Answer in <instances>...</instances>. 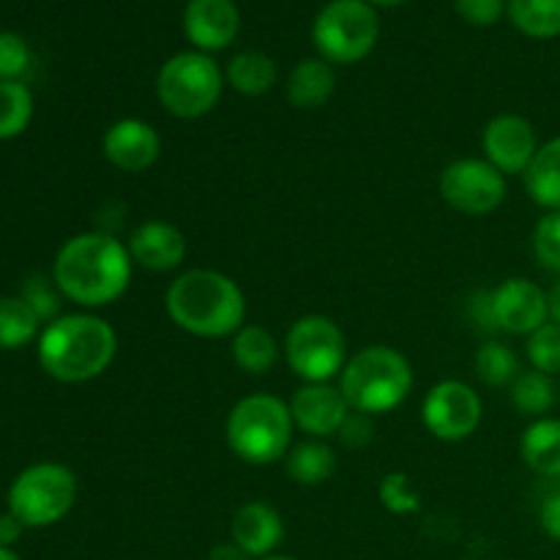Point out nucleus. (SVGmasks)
<instances>
[{
	"label": "nucleus",
	"instance_id": "f257e3e1",
	"mask_svg": "<svg viewBox=\"0 0 560 560\" xmlns=\"http://www.w3.org/2000/svg\"><path fill=\"white\" fill-rule=\"evenodd\" d=\"M135 260L129 246L109 233H80L60 246L52 279L63 299L98 310L124 299L131 284Z\"/></svg>",
	"mask_w": 560,
	"mask_h": 560
},
{
	"label": "nucleus",
	"instance_id": "f03ea898",
	"mask_svg": "<svg viewBox=\"0 0 560 560\" xmlns=\"http://www.w3.org/2000/svg\"><path fill=\"white\" fill-rule=\"evenodd\" d=\"M164 310L180 331L200 339L233 337L246 320L244 290L213 268L178 273L164 293Z\"/></svg>",
	"mask_w": 560,
	"mask_h": 560
},
{
	"label": "nucleus",
	"instance_id": "7ed1b4c3",
	"mask_svg": "<svg viewBox=\"0 0 560 560\" xmlns=\"http://www.w3.org/2000/svg\"><path fill=\"white\" fill-rule=\"evenodd\" d=\"M118 334L104 317L60 315L38 337V364L60 383H88L113 366Z\"/></svg>",
	"mask_w": 560,
	"mask_h": 560
},
{
	"label": "nucleus",
	"instance_id": "20e7f679",
	"mask_svg": "<svg viewBox=\"0 0 560 560\" xmlns=\"http://www.w3.org/2000/svg\"><path fill=\"white\" fill-rule=\"evenodd\" d=\"M339 392L355 413H392L413 392V366L397 348L370 345L348 359L339 375Z\"/></svg>",
	"mask_w": 560,
	"mask_h": 560
},
{
	"label": "nucleus",
	"instance_id": "39448f33",
	"mask_svg": "<svg viewBox=\"0 0 560 560\" xmlns=\"http://www.w3.org/2000/svg\"><path fill=\"white\" fill-rule=\"evenodd\" d=\"M293 430L290 402L273 394H249L230 408L224 441L241 463L266 468L288 457Z\"/></svg>",
	"mask_w": 560,
	"mask_h": 560
},
{
	"label": "nucleus",
	"instance_id": "423d86ee",
	"mask_svg": "<svg viewBox=\"0 0 560 560\" xmlns=\"http://www.w3.org/2000/svg\"><path fill=\"white\" fill-rule=\"evenodd\" d=\"M224 91V71L206 52H178L159 69L156 96L173 118L197 120L213 113Z\"/></svg>",
	"mask_w": 560,
	"mask_h": 560
},
{
	"label": "nucleus",
	"instance_id": "0eeeda50",
	"mask_svg": "<svg viewBox=\"0 0 560 560\" xmlns=\"http://www.w3.org/2000/svg\"><path fill=\"white\" fill-rule=\"evenodd\" d=\"M77 476L60 463H38L22 470L9 490V512L25 528H49L74 509Z\"/></svg>",
	"mask_w": 560,
	"mask_h": 560
},
{
	"label": "nucleus",
	"instance_id": "6e6552de",
	"mask_svg": "<svg viewBox=\"0 0 560 560\" xmlns=\"http://www.w3.org/2000/svg\"><path fill=\"white\" fill-rule=\"evenodd\" d=\"M381 36L377 11L366 0H331L312 25V42L328 63H359Z\"/></svg>",
	"mask_w": 560,
	"mask_h": 560
},
{
	"label": "nucleus",
	"instance_id": "1a4fd4ad",
	"mask_svg": "<svg viewBox=\"0 0 560 560\" xmlns=\"http://www.w3.org/2000/svg\"><path fill=\"white\" fill-rule=\"evenodd\" d=\"M284 361L304 383H331L348 364V339L326 315H304L288 328Z\"/></svg>",
	"mask_w": 560,
	"mask_h": 560
},
{
	"label": "nucleus",
	"instance_id": "9d476101",
	"mask_svg": "<svg viewBox=\"0 0 560 560\" xmlns=\"http://www.w3.org/2000/svg\"><path fill=\"white\" fill-rule=\"evenodd\" d=\"M438 189L454 211L465 217H487L506 200V175L487 159L465 156L443 167Z\"/></svg>",
	"mask_w": 560,
	"mask_h": 560
},
{
	"label": "nucleus",
	"instance_id": "9b49d317",
	"mask_svg": "<svg viewBox=\"0 0 560 560\" xmlns=\"http://www.w3.org/2000/svg\"><path fill=\"white\" fill-rule=\"evenodd\" d=\"M485 402L479 392L465 381H441L427 392L421 402V421L427 432L443 443L468 441L481 424Z\"/></svg>",
	"mask_w": 560,
	"mask_h": 560
},
{
	"label": "nucleus",
	"instance_id": "f8f14e48",
	"mask_svg": "<svg viewBox=\"0 0 560 560\" xmlns=\"http://www.w3.org/2000/svg\"><path fill=\"white\" fill-rule=\"evenodd\" d=\"M490 293V310L495 328L514 337H530L550 320V299L536 282L523 277L503 279Z\"/></svg>",
	"mask_w": 560,
	"mask_h": 560
},
{
	"label": "nucleus",
	"instance_id": "ddd939ff",
	"mask_svg": "<svg viewBox=\"0 0 560 560\" xmlns=\"http://www.w3.org/2000/svg\"><path fill=\"white\" fill-rule=\"evenodd\" d=\"M485 159L503 175H525L528 164L539 151V137L534 124L523 115L501 113L481 131Z\"/></svg>",
	"mask_w": 560,
	"mask_h": 560
},
{
	"label": "nucleus",
	"instance_id": "4468645a",
	"mask_svg": "<svg viewBox=\"0 0 560 560\" xmlns=\"http://www.w3.org/2000/svg\"><path fill=\"white\" fill-rule=\"evenodd\" d=\"M102 153L120 173H145L162 156V137L148 120L120 118L104 131Z\"/></svg>",
	"mask_w": 560,
	"mask_h": 560
},
{
	"label": "nucleus",
	"instance_id": "2eb2a0df",
	"mask_svg": "<svg viewBox=\"0 0 560 560\" xmlns=\"http://www.w3.org/2000/svg\"><path fill=\"white\" fill-rule=\"evenodd\" d=\"M290 413H293L295 430L304 435L326 441L342 430L345 419L350 413L348 399L342 397L339 386L331 383H304L290 399Z\"/></svg>",
	"mask_w": 560,
	"mask_h": 560
},
{
	"label": "nucleus",
	"instance_id": "dca6fc26",
	"mask_svg": "<svg viewBox=\"0 0 560 560\" xmlns=\"http://www.w3.org/2000/svg\"><path fill=\"white\" fill-rule=\"evenodd\" d=\"M241 31L238 5L233 0H189L184 11V33L197 52H219L235 42Z\"/></svg>",
	"mask_w": 560,
	"mask_h": 560
},
{
	"label": "nucleus",
	"instance_id": "f3484780",
	"mask_svg": "<svg viewBox=\"0 0 560 560\" xmlns=\"http://www.w3.org/2000/svg\"><path fill=\"white\" fill-rule=\"evenodd\" d=\"M129 255L135 266L153 273L175 271L186 260V235L164 219H148L129 235Z\"/></svg>",
	"mask_w": 560,
	"mask_h": 560
},
{
	"label": "nucleus",
	"instance_id": "a211bd4d",
	"mask_svg": "<svg viewBox=\"0 0 560 560\" xmlns=\"http://www.w3.org/2000/svg\"><path fill=\"white\" fill-rule=\"evenodd\" d=\"M230 534L235 545L252 558H268L284 539L282 514L266 501H249L235 512Z\"/></svg>",
	"mask_w": 560,
	"mask_h": 560
},
{
	"label": "nucleus",
	"instance_id": "6ab92c4d",
	"mask_svg": "<svg viewBox=\"0 0 560 560\" xmlns=\"http://www.w3.org/2000/svg\"><path fill=\"white\" fill-rule=\"evenodd\" d=\"M284 91L295 109H320L337 91V74L328 60L306 58L290 71Z\"/></svg>",
	"mask_w": 560,
	"mask_h": 560
},
{
	"label": "nucleus",
	"instance_id": "aec40b11",
	"mask_svg": "<svg viewBox=\"0 0 560 560\" xmlns=\"http://www.w3.org/2000/svg\"><path fill=\"white\" fill-rule=\"evenodd\" d=\"M520 457L534 474L560 479V419H536L523 432Z\"/></svg>",
	"mask_w": 560,
	"mask_h": 560
},
{
	"label": "nucleus",
	"instance_id": "412c9836",
	"mask_svg": "<svg viewBox=\"0 0 560 560\" xmlns=\"http://www.w3.org/2000/svg\"><path fill=\"white\" fill-rule=\"evenodd\" d=\"M230 355L246 375H268L277 366L282 350L266 326H244L230 337Z\"/></svg>",
	"mask_w": 560,
	"mask_h": 560
},
{
	"label": "nucleus",
	"instance_id": "4be33fe9",
	"mask_svg": "<svg viewBox=\"0 0 560 560\" xmlns=\"http://www.w3.org/2000/svg\"><path fill=\"white\" fill-rule=\"evenodd\" d=\"M284 470L295 485L320 487L337 474V452L326 441L310 438V441L290 448L288 457H284Z\"/></svg>",
	"mask_w": 560,
	"mask_h": 560
},
{
	"label": "nucleus",
	"instance_id": "5701e85b",
	"mask_svg": "<svg viewBox=\"0 0 560 560\" xmlns=\"http://www.w3.org/2000/svg\"><path fill=\"white\" fill-rule=\"evenodd\" d=\"M523 178L536 206L547 208V211H560V137L539 145Z\"/></svg>",
	"mask_w": 560,
	"mask_h": 560
},
{
	"label": "nucleus",
	"instance_id": "b1692460",
	"mask_svg": "<svg viewBox=\"0 0 560 560\" xmlns=\"http://www.w3.org/2000/svg\"><path fill=\"white\" fill-rule=\"evenodd\" d=\"M277 63L257 49L238 52L235 58H230L228 69H224V82L241 96H266L277 85Z\"/></svg>",
	"mask_w": 560,
	"mask_h": 560
},
{
	"label": "nucleus",
	"instance_id": "393cba45",
	"mask_svg": "<svg viewBox=\"0 0 560 560\" xmlns=\"http://www.w3.org/2000/svg\"><path fill=\"white\" fill-rule=\"evenodd\" d=\"M509 20L528 38L560 36V0H509Z\"/></svg>",
	"mask_w": 560,
	"mask_h": 560
},
{
	"label": "nucleus",
	"instance_id": "a878e982",
	"mask_svg": "<svg viewBox=\"0 0 560 560\" xmlns=\"http://www.w3.org/2000/svg\"><path fill=\"white\" fill-rule=\"evenodd\" d=\"M36 312L25 304L22 295H3L0 299V350H22L38 337Z\"/></svg>",
	"mask_w": 560,
	"mask_h": 560
},
{
	"label": "nucleus",
	"instance_id": "bb28decb",
	"mask_svg": "<svg viewBox=\"0 0 560 560\" xmlns=\"http://www.w3.org/2000/svg\"><path fill=\"white\" fill-rule=\"evenodd\" d=\"M509 388H512V405L523 416L545 419V413H550L556 405V383L539 370L520 372V377Z\"/></svg>",
	"mask_w": 560,
	"mask_h": 560
},
{
	"label": "nucleus",
	"instance_id": "cd10ccee",
	"mask_svg": "<svg viewBox=\"0 0 560 560\" xmlns=\"http://www.w3.org/2000/svg\"><path fill=\"white\" fill-rule=\"evenodd\" d=\"M476 375L485 386L490 388H503L512 386L520 377V359L506 342H498V339H490L479 348L474 359Z\"/></svg>",
	"mask_w": 560,
	"mask_h": 560
},
{
	"label": "nucleus",
	"instance_id": "c85d7f7f",
	"mask_svg": "<svg viewBox=\"0 0 560 560\" xmlns=\"http://www.w3.org/2000/svg\"><path fill=\"white\" fill-rule=\"evenodd\" d=\"M33 118V96L22 82L0 80V140H14Z\"/></svg>",
	"mask_w": 560,
	"mask_h": 560
},
{
	"label": "nucleus",
	"instance_id": "c756f323",
	"mask_svg": "<svg viewBox=\"0 0 560 560\" xmlns=\"http://www.w3.org/2000/svg\"><path fill=\"white\" fill-rule=\"evenodd\" d=\"M528 361L534 370L545 372V375H560V326L556 320H547L545 326L536 328L525 345Z\"/></svg>",
	"mask_w": 560,
	"mask_h": 560
},
{
	"label": "nucleus",
	"instance_id": "7c9ffc66",
	"mask_svg": "<svg viewBox=\"0 0 560 560\" xmlns=\"http://www.w3.org/2000/svg\"><path fill=\"white\" fill-rule=\"evenodd\" d=\"M377 498H381L383 509L397 514V517L416 514L421 509L419 492L410 490V479L402 474V470H394V474L383 476L381 487H377Z\"/></svg>",
	"mask_w": 560,
	"mask_h": 560
},
{
	"label": "nucleus",
	"instance_id": "2f4dec72",
	"mask_svg": "<svg viewBox=\"0 0 560 560\" xmlns=\"http://www.w3.org/2000/svg\"><path fill=\"white\" fill-rule=\"evenodd\" d=\"M20 295L25 299V304L36 312L38 320L47 323V326L60 317V299H63V293L58 290L55 279L31 277L25 284H22Z\"/></svg>",
	"mask_w": 560,
	"mask_h": 560
},
{
	"label": "nucleus",
	"instance_id": "473e14b6",
	"mask_svg": "<svg viewBox=\"0 0 560 560\" xmlns=\"http://www.w3.org/2000/svg\"><path fill=\"white\" fill-rule=\"evenodd\" d=\"M534 255L541 268L560 273V211L539 219L534 230Z\"/></svg>",
	"mask_w": 560,
	"mask_h": 560
},
{
	"label": "nucleus",
	"instance_id": "72a5a7b5",
	"mask_svg": "<svg viewBox=\"0 0 560 560\" xmlns=\"http://www.w3.org/2000/svg\"><path fill=\"white\" fill-rule=\"evenodd\" d=\"M31 47L25 38L16 33L0 31V80L5 82H20V77L27 74L31 69Z\"/></svg>",
	"mask_w": 560,
	"mask_h": 560
},
{
	"label": "nucleus",
	"instance_id": "f704fd0d",
	"mask_svg": "<svg viewBox=\"0 0 560 560\" xmlns=\"http://www.w3.org/2000/svg\"><path fill=\"white\" fill-rule=\"evenodd\" d=\"M506 3L509 0H454V9L468 25L490 27L501 20Z\"/></svg>",
	"mask_w": 560,
	"mask_h": 560
},
{
	"label": "nucleus",
	"instance_id": "c9c22d12",
	"mask_svg": "<svg viewBox=\"0 0 560 560\" xmlns=\"http://www.w3.org/2000/svg\"><path fill=\"white\" fill-rule=\"evenodd\" d=\"M337 438L342 441V446H348V448L370 446L372 438H375V424H372V416L350 410L348 419H345V424H342V430L337 432Z\"/></svg>",
	"mask_w": 560,
	"mask_h": 560
},
{
	"label": "nucleus",
	"instance_id": "e433bc0d",
	"mask_svg": "<svg viewBox=\"0 0 560 560\" xmlns=\"http://www.w3.org/2000/svg\"><path fill=\"white\" fill-rule=\"evenodd\" d=\"M539 525L550 539L560 541V490H552L539 506Z\"/></svg>",
	"mask_w": 560,
	"mask_h": 560
},
{
	"label": "nucleus",
	"instance_id": "4c0bfd02",
	"mask_svg": "<svg viewBox=\"0 0 560 560\" xmlns=\"http://www.w3.org/2000/svg\"><path fill=\"white\" fill-rule=\"evenodd\" d=\"M468 315L476 328H481L485 334H498L495 320H492V310H490V293H487V290H481V293H476L474 299H470Z\"/></svg>",
	"mask_w": 560,
	"mask_h": 560
},
{
	"label": "nucleus",
	"instance_id": "58836bf2",
	"mask_svg": "<svg viewBox=\"0 0 560 560\" xmlns=\"http://www.w3.org/2000/svg\"><path fill=\"white\" fill-rule=\"evenodd\" d=\"M25 525L14 517V514H0V547H11L22 536Z\"/></svg>",
	"mask_w": 560,
	"mask_h": 560
},
{
	"label": "nucleus",
	"instance_id": "ea45409f",
	"mask_svg": "<svg viewBox=\"0 0 560 560\" xmlns=\"http://www.w3.org/2000/svg\"><path fill=\"white\" fill-rule=\"evenodd\" d=\"M208 560H252V556L241 550L235 541H224V545H217L208 552Z\"/></svg>",
	"mask_w": 560,
	"mask_h": 560
},
{
	"label": "nucleus",
	"instance_id": "a19ab883",
	"mask_svg": "<svg viewBox=\"0 0 560 560\" xmlns=\"http://www.w3.org/2000/svg\"><path fill=\"white\" fill-rule=\"evenodd\" d=\"M547 299H550V317L560 326V279L552 284V290L547 293Z\"/></svg>",
	"mask_w": 560,
	"mask_h": 560
},
{
	"label": "nucleus",
	"instance_id": "79ce46f5",
	"mask_svg": "<svg viewBox=\"0 0 560 560\" xmlns=\"http://www.w3.org/2000/svg\"><path fill=\"white\" fill-rule=\"evenodd\" d=\"M370 5H383V9H397V5H402L405 0H366Z\"/></svg>",
	"mask_w": 560,
	"mask_h": 560
},
{
	"label": "nucleus",
	"instance_id": "37998d69",
	"mask_svg": "<svg viewBox=\"0 0 560 560\" xmlns=\"http://www.w3.org/2000/svg\"><path fill=\"white\" fill-rule=\"evenodd\" d=\"M0 560H20L11 552V547H0Z\"/></svg>",
	"mask_w": 560,
	"mask_h": 560
},
{
	"label": "nucleus",
	"instance_id": "c03bdc74",
	"mask_svg": "<svg viewBox=\"0 0 560 560\" xmlns=\"http://www.w3.org/2000/svg\"><path fill=\"white\" fill-rule=\"evenodd\" d=\"M260 560H295V558H290V556H268V558H260Z\"/></svg>",
	"mask_w": 560,
	"mask_h": 560
}]
</instances>
